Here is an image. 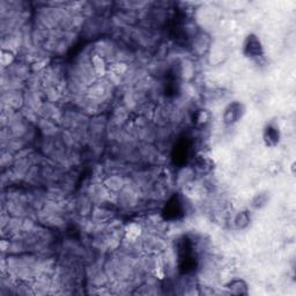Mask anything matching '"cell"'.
<instances>
[{
  "instance_id": "obj_2",
  "label": "cell",
  "mask_w": 296,
  "mask_h": 296,
  "mask_svg": "<svg viewBox=\"0 0 296 296\" xmlns=\"http://www.w3.org/2000/svg\"><path fill=\"white\" fill-rule=\"evenodd\" d=\"M243 55L246 58L253 59V61H257V59L263 57L264 47L257 35L249 34L246 36L245 41L243 43Z\"/></svg>"
},
{
  "instance_id": "obj_1",
  "label": "cell",
  "mask_w": 296,
  "mask_h": 296,
  "mask_svg": "<svg viewBox=\"0 0 296 296\" xmlns=\"http://www.w3.org/2000/svg\"><path fill=\"white\" fill-rule=\"evenodd\" d=\"M245 115V106L239 101H233L228 105L222 113V121L228 126L235 125Z\"/></svg>"
},
{
  "instance_id": "obj_5",
  "label": "cell",
  "mask_w": 296,
  "mask_h": 296,
  "mask_svg": "<svg viewBox=\"0 0 296 296\" xmlns=\"http://www.w3.org/2000/svg\"><path fill=\"white\" fill-rule=\"evenodd\" d=\"M270 201V193L267 191H261L256 193L251 199L250 205L254 210H262L265 207Z\"/></svg>"
},
{
  "instance_id": "obj_3",
  "label": "cell",
  "mask_w": 296,
  "mask_h": 296,
  "mask_svg": "<svg viewBox=\"0 0 296 296\" xmlns=\"http://www.w3.org/2000/svg\"><path fill=\"white\" fill-rule=\"evenodd\" d=\"M263 139L266 146L275 147L280 141V131L279 127L274 124H267L264 127L263 131Z\"/></svg>"
},
{
  "instance_id": "obj_6",
  "label": "cell",
  "mask_w": 296,
  "mask_h": 296,
  "mask_svg": "<svg viewBox=\"0 0 296 296\" xmlns=\"http://www.w3.org/2000/svg\"><path fill=\"white\" fill-rule=\"evenodd\" d=\"M251 222V215L249 211H239L234 218V226L237 230H243L249 227Z\"/></svg>"
},
{
  "instance_id": "obj_4",
  "label": "cell",
  "mask_w": 296,
  "mask_h": 296,
  "mask_svg": "<svg viewBox=\"0 0 296 296\" xmlns=\"http://www.w3.org/2000/svg\"><path fill=\"white\" fill-rule=\"evenodd\" d=\"M226 290L231 295H248L249 286L243 279H233L226 283Z\"/></svg>"
},
{
  "instance_id": "obj_7",
  "label": "cell",
  "mask_w": 296,
  "mask_h": 296,
  "mask_svg": "<svg viewBox=\"0 0 296 296\" xmlns=\"http://www.w3.org/2000/svg\"><path fill=\"white\" fill-rule=\"evenodd\" d=\"M209 119H210V115L207 114L205 110L199 111L198 115H197V121H198V123H201V124L206 123L207 121H209Z\"/></svg>"
}]
</instances>
